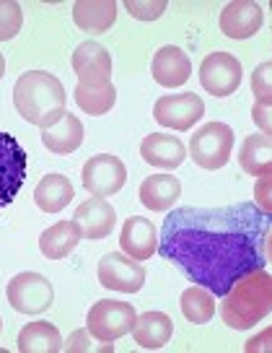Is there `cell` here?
I'll return each instance as SVG.
<instances>
[{"label":"cell","instance_id":"cell-10","mask_svg":"<svg viewBox=\"0 0 272 353\" xmlns=\"http://www.w3.org/2000/svg\"><path fill=\"white\" fill-rule=\"evenodd\" d=\"M205 114V101L197 94H169L153 104V117L158 125L169 130H189L195 122L202 120Z\"/></svg>","mask_w":272,"mask_h":353},{"label":"cell","instance_id":"cell-5","mask_svg":"<svg viewBox=\"0 0 272 353\" xmlns=\"http://www.w3.org/2000/svg\"><path fill=\"white\" fill-rule=\"evenodd\" d=\"M233 151V130L226 122H207L189 138V156L200 169L216 172L229 164Z\"/></svg>","mask_w":272,"mask_h":353},{"label":"cell","instance_id":"cell-14","mask_svg":"<svg viewBox=\"0 0 272 353\" xmlns=\"http://www.w3.org/2000/svg\"><path fill=\"white\" fill-rule=\"evenodd\" d=\"M262 21H264L262 8L257 3H249V0L229 3L220 11V32L229 39H249L262 29Z\"/></svg>","mask_w":272,"mask_h":353},{"label":"cell","instance_id":"cell-9","mask_svg":"<svg viewBox=\"0 0 272 353\" xmlns=\"http://www.w3.org/2000/svg\"><path fill=\"white\" fill-rule=\"evenodd\" d=\"M200 86L210 97H231L241 86V63L231 52H210L200 65Z\"/></svg>","mask_w":272,"mask_h":353},{"label":"cell","instance_id":"cell-7","mask_svg":"<svg viewBox=\"0 0 272 353\" xmlns=\"http://www.w3.org/2000/svg\"><path fill=\"white\" fill-rule=\"evenodd\" d=\"M81 182H83V188H86L94 198H112V195H117V192L125 188V182H127L125 161L114 154L91 156L86 164H83Z\"/></svg>","mask_w":272,"mask_h":353},{"label":"cell","instance_id":"cell-35","mask_svg":"<svg viewBox=\"0 0 272 353\" xmlns=\"http://www.w3.org/2000/svg\"><path fill=\"white\" fill-rule=\"evenodd\" d=\"M3 76H6V57L0 52V81H3Z\"/></svg>","mask_w":272,"mask_h":353},{"label":"cell","instance_id":"cell-28","mask_svg":"<svg viewBox=\"0 0 272 353\" xmlns=\"http://www.w3.org/2000/svg\"><path fill=\"white\" fill-rule=\"evenodd\" d=\"M23 11L13 0H0V42H8L21 32Z\"/></svg>","mask_w":272,"mask_h":353},{"label":"cell","instance_id":"cell-12","mask_svg":"<svg viewBox=\"0 0 272 353\" xmlns=\"http://www.w3.org/2000/svg\"><path fill=\"white\" fill-rule=\"evenodd\" d=\"M73 73L78 76L81 86H107L112 83V55L104 44L98 42H83L73 52Z\"/></svg>","mask_w":272,"mask_h":353},{"label":"cell","instance_id":"cell-20","mask_svg":"<svg viewBox=\"0 0 272 353\" xmlns=\"http://www.w3.org/2000/svg\"><path fill=\"white\" fill-rule=\"evenodd\" d=\"M130 332L140 348H145V351H158V348H163L166 343L171 341L174 322H171L169 314H163V312H145V314H138V320H135Z\"/></svg>","mask_w":272,"mask_h":353},{"label":"cell","instance_id":"cell-23","mask_svg":"<svg viewBox=\"0 0 272 353\" xmlns=\"http://www.w3.org/2000/svg\"><path fill=\"white\" fill-rule=\"evenodd\" d=\"M239 164L249 176L272 174V138L270 135H247L239 148Z\"/></svg>","mask_w":272,"mask_h":353},{"label":"cell","instance_id":"cell-27","mask_svg":"<svg viewBox=\"0 0 272 353\" xmlns=\"http://www.w3.org/2000/svg\"><path fill=\"white\" fill-rule=\"evenodd\" d=\"M73 97H76V104L86 112V114L101 117V114H107V112L114 107V101H117V88L112 86V83L98 86V88L81 86V83H78L76 91H73Z\"/></svg>","mask_w":272,"mask_h":353},{"label":"cell","instance_id":"cell-29","mask_svg":"<svg viewBox=\"0 0 272 353\" xmlns=\"http://www.w3.org/2000/svg\"><path fill=\"white\" fill-rule=\"evenodd\" d=\"M166 8H169V3H166V0H153V3L125 0V11L130 13L132 19H140V21H156V19H161Z\"/></svg>","mask_w":272,"mask_h":353},{"label":"cell","instance_id":"cell-26","mask_svg":"<svg viewBox=\"0 0 272 353\" xmlns=\"http://www.w3.org/2000/svg\"><path fill=\"white\" fill-rule=\"evenodd\" d=\"M179 307L182 314L187 317V322H195V325H207L216 314V296L202 286L187 288L182 299H179Z\"/></svg>","mask_w":272,"mask_h":353},{"label":"cell","instance_id":"cell-16","mask_svg":"<svg viewBox=\"0 0 272 353\" xmlns=\"http://www.w3.org/2000/svg\"><path fill=\"white\" fill-rule=\"evenodd\" d=\"M140 156L145 164L158 166V169H176L185 164L187 148L176 135H166V132H151L145 135L140 143Z\"/></svg>","mask_w":272,"mask_h":353},{"label":"cell","instance_id":"cell-36","mask_svg":"<svg viewBox=\"0 0 272 353\" xmlns=\"http://www.w3.org/2000/svg\"><path fill=\"white\" fill-rule=\"evenodd\" d=\"M0 330H3V320H0Z\"/></svg>","mask_w":272,"mask_h":353},{"label":"cell","instance_id":"cell-11","mask_svg":"<svg viewBox=\"0 0 272 353\" xmlns=\"http://www.w3.org/2000/svg\"><path fill=\"white\" fill-rule=\"evenodd\" d=\"M98 281L101 286L120 291V294H138L145 283V268L132 260L130 254L109 252L98 260Z\"/></svg>","mask_w":272,"mask_h":353},{"label":"cell","instance_id":"cell-21","mask_svg":"<svg viewBox=\"0 0 272 353\" xmlns=\"http://www.w3.org/2000/svg\"><path fill=\"white\" fill-rule=\"evenodd\" d=\"M81 239H83V232H81L76 219L57 221L54 226L42 232V236H39V250H42V254L47 260H65L67 254L78 247Z\"/></svg>","mask_w":272,"mask_h":353},{"label":"cell","instance_id":"cell-17","mask_svg":"<svg viewBox=\"0 0 272 353\" xmlns=\"http://www.w3.org/2000/svg\"><path fill=\"white\" fill-rule=\"evenodd\" d=\"M120 247L125 254H130L132 260H151L156 250H158V236H156V226L148 219L132 216L125 221L120 234Z\"/></svg>","mask_w":272,"mask_h":353},{"label":"cell","instance_id":"cell-18","mask_svg":"<svg viewBox=\"0 0 272 353\" xmlns=\"http://www.w3.org/2000/svg\"><path fill=\"white\" fill-rule=\"evenodd\" d=\"M86 138V130H83V122L78 120L76 114L65 112V117L60 122H54L52 128H44L42 130V143L50 154L57 156H67L76 154L81 143Z\"/></svg>","mask_w":272,"mask_h":353},{"label":"cell","instance_id":"cell-1","mask_svg":"<svg viewBox=\"0 0 272 353\" xmlns=\"http://www.w3.org/2000/svg\"><path fill=\"white\" fill-rule=\"evenodd\" d=\"M272 216L254 203L171 210L163 219L158 252L189 281L223 299L247 273L267 268Z\"/></svg>","mask_w":272,"mask_h":353},{"label":"cell","instance_id":"cell-8","mask_svg":"<svg viewBox=\"0 0 272 353\" xmlns=\"http://www.w3.org/2000/svg\"><path fill=\"white\" fill-rule=\"evenodd\" d=\"M26 179V151L11 132H0V208L19 198Z\"/></svg>","mask_w":272,"mask_h":353},{"label":"cell","instance_id":"cell-34","mask_svg":"<svg viewBox=\"0 0 272 353\" xmlns=\"http://www.w3.org/2000/svg\"><path fill=\"white\" fill-rule=\"evenodd\" d=\"M270 341H272V330H264L262 335H257L251 343L244 345V351L247 353H254V351H270Z\"/></svg>","mask_w":272,"mask_h":353},{"label":"cell","instance_id":"cell-33","mask_svg":"<svg viewBox=\"0 0 272 353\" xmlns=\"http://www.w3.org/2000/svg\"><path fill=\"white\" fill-rule=\"evenodd\" d=\"M272 104L267 101H254V107H251V120L254 125L262 130V135H270L272 138Z\"/></svg>","mask_w":272,"mask_h":353},{"label":"cell","instance_id":"cell-2","mask_svg":"<svg viewBox=\"0 0 272 353\" xmlns=\"http://www.w3.org/2000/svg\"><path fill=\"white\" fill-rule=\"evenodd\" d=\"M13 104L23 120L44 130L65 117L67 94L63 81L52 73L26 70L13 83Z\"/></svg>","mask_w":272,"mask_h":353},{"label":"cell","instance_id":"cell-6","mask_svg":"<svg viewBox=\"0 0 272 353\" xmlns=\"http://www.w3.org/2000/svg\"><path fill=\"white\" fill-rule=\"evenodd\" d=\"M6 299L16 312L21 314H42L52 307L54 288L42 273H19L8 281Z\"/></svg>","mask_w":272,"mask_h":353},{"label":"cell","instance_id":"cell-31","mask_svg":"<svg viewBox=\"0 0 272 353\" xmlns=\"http://www.w3.org/2000/svg\"><path fill=\"white\" fill-rule=\"evenodd\" d=\"M63 351H67V353H81V351H107V353H112V351H114V345H112V343L94 345V341H91V332H88V330H76L65 343H63Z\"/></svg>","mask_w":272,"mask_h":353},{"label":"cell","instance_id":"cell-25","mask_svg":"<svg viewBox=\"0 0 272 353\" xmlns=\"http://www.w3.org/2000/svg\"><path fill=\"white\" fill-rule=\"evenodd\" d=\"M19 351L21 353H60L63 335L52 322H29L19 332Z\"/></svg>","mask_w":272,"mask_h":353},{"label":"cell","instance_id":"cell-32","mask_svg":"<svg viewBox=\"0 0 272 353\" xmlns=\"http://www.w3.org/2000/svg\"><path fill=\"white\" fill-rule=\"evenodd\" d=\"M254 198H257V208L262 213L272 216V174L257 176V188H254Z\"/></svg>","mask_w":272,"mask_h":353},{"label":"cell","instance_id":"cell-13","mask_svg":"<svg viewBox=\"0 0 272 353\" xmlns=\"http://www.w3.org/2000/svg\"><path fill=\"white\" fill-rule=\"evenodd\" d=\"M151 73L156 78V83L163 88H179L185 86L189 76H192V63L182 47L176 44H166L161 47L151 63Z\"/></svg>","mask_w":272,"mask_h":353},{"label":"cell","instance_id":"cell-3","mask_svg":"<svg viewBox=\"0 0 272 353\" xmlns=\"http://www.w3.org/2000/svg\"><path fill=\"white\" fill-rule=\"evenodd\" d=\"M272 312V276L262 268L239 278L220 301V317L231 330H249Z\"/></svg>","mask_w":272,"mask_h":353},{"label":"cell","instance_id":"cell-22","mask_svg":"<svg viewBox=\"0 0 272 353\" xmlns=\"http://www.w3.org/2000/svg\"><path fill=\"white\" fill-rule=\"evenodd\" d=\"M73 21L83 32L104 34L117 21V3L114 0H78L73 6Z\"/></svg>","mask_w":272,"mask_h":353},{"label":"cell","instance_id":"cell-15","mask_svg":"<svg viewBox=\"0 0 272 353\" xmlns=\"http://www.w3.org/2000/svg\"><path fill=\"white\" fill-rule=\"evenodd\" d=\"M81 232H83V239H104L114 232V223H117V213L114 208L107 203V198H88L86 203H81L76 208V216Z\"/></svg>","mask_w":272,"mask_h":353},{"label":"cell","instance_id":"cell-19","mask_svg":"<svg viewBox=\"0 0 272 353\" xmlns=\"http://www.w3.org/2000/svg\"><path fill=\"white\" fill-rule=\"evenodd\" d=\"M182 198V182L171 174H148L140 182V203L153 213H163Z\"/></svg>","mask_w":272,"mask_h":353},{"label":"cell","instance_id":"cell-30","mask_svg":"<svg viewBox=\"0 0 272 353\" xmlns=\"http://www.w3.org/2000/svg\"><path fill=\"white\" fill-rule=\"evenodd\" d=\"M251 91H254V99L267 101L272 104V65L270 63H262L254 68L251 73Z\"/></svg>","mask_w":272,"mask_h":353},{"label":"cell","instance_id":"cell-24","mask_svg":"<svg viewBox=\"0 0 272 353\" xmlns=\"http://www.w3.org/2000/svg\"><path fill=\"white\" fill-rule=\"evenodd\" d=\"M73 200V185L65 174H47L34 188V203L44 213H60Z\"/></svg>","mask_w":272,"mask_h":353},{"label":"cell","instance_id":"cell-4","mask_svg":"<svg viewBox=\"0 0 272 353\" xmlns=\"http://www.w3.org/2000/svg\"><path fill=\"white\" fill-rule=\"evenodd\" d=\"M138 320V312L130 301L101 299L86 314V330L101 343H114L125 338Z\"/></svg>","mask_w":272,"mask_h":353}]
</instances>
